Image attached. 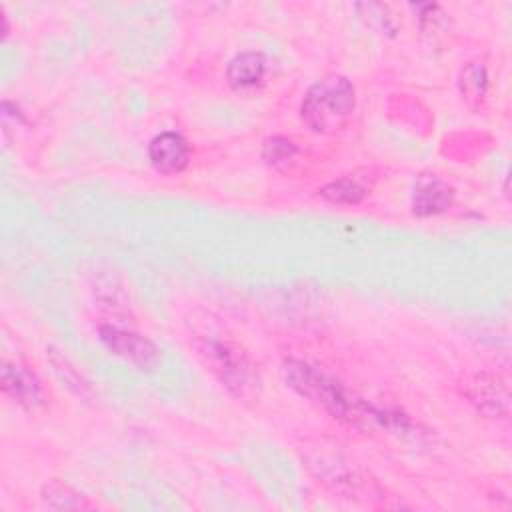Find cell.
<instances>
[{
    "instance_id": "5",
    "label": "cell",
    "mask_w": 512,
    "mask_h": 512,
    "mask_svg": "<svg viewBox=\"0 0 512 512\" xmlns=\"http://www.w3.org/2000/svg\"><path fill=\"white\" fill-rule=\"evenodd\" d=\"M462 390L478 414L486 418H506L510 414V390L498 374L476 372L464 380Z\"/></svg>"
},
{
    "instance_id": "10",
    "label": "cell",
    "mask_w": 512,
    "mask_h": 512,
    "mask_svg": "<svg viewBox=\"0 0 512 512\" xmlns=\"http://www.w3.org/2000/svg\"><path fill=\"white\" fill-rule=\"evenodd\" d=\"M264 74H266V58L260 52H242L234 56L226 68L228 84L238 90L260 84Z\"/></svg>"
},
{
    "instance_id": "9",
    "label": "cell",
    "mask_w": 512,
    "mask_h": 512,
    "mask_svg": "<svg viewBox=\"0 0 512 512\" xmlns=\"http://www.w3.org/2000/svg\"><path fill=\"white\" fill-rule=\"evenodd\" d=\"M150 164L162 174H176L188 166L190 148L182 134L162 132L148 144Z\"/></svg>"
},
{
    "instance_id": "12",
    "label": "cell",
    "mask_w": 512,
    "mask_h": 512,
    "mask_svg": "<svg viewBox=\"0 0 512 512\" xmlns=\"http://www.w3.org/2000/svg\"><path fill=\"white\" fill-rule=\"evenodd\" d=\"M368 190H370V186L366 184L364 176L346 174V176L326 184L320 190V196H324L326 200H330L334 204H358L368 194Z\"/></svg>"
},
{
    "instance_id": "15",
    "label": "cell",
    "mask_w": 512,
    "mask_h": 512,
    "mask_svg": "<svg viewBox=\"0 0 512 512\" xmlns=\"http://www.w3.org/2000/svg\"><path fill=\"white\" fill-rule=\"evenodd\" d=\"M296 152H298V148L294 146L292 140H288L284 136H272L264 142L262 158L272 168H286L288 164H292Z\"/></svg>"
},
{
    "instance_id": "8",
    "label": "cell",
    "mask_w": 512,
    "mask_h": 512,
    "mask_svg": "<svg viewBox=\"0 0 512 512\" xmlns=\"http://www.w3.org/2000/svg\"><path fill=\"white\" fill-rule=\"evenodd\" d=\"M454 202V188L434 174H422L414 182L412 212L420 218L446 212Z\"/></svg>"
},
{
    "instance_id": "7",
    "label": "cell",
    "mask_w": 512,
    "mask_h": 512,
    "mask_svg": "<svg viewBox=\"0 0 512 512\" xmlns=\"http://www.w3.org/2000/svg\"><path fill=\"white\" fill-rule=\"evenodd\" d=\"M0 384L8 398L28 412L40 410L46 404V392L34 372L16 362H4L0 370Z\"/></svg>"
},
{
    "instance_id": "1",
    "label": "cell",
    "mask_w": 512,
    "mask_h": 512,
    "mask_svg": "<svg viewBox=\"0 0 512 512\" xmlns=\"http://www.w3.org/2000/svg\"><path fill=\"white\" fill-rule=\"evenodd\" d=\"M284 380L302 398L310 400L334 420L352 426L356 430H374L378 426H392L394 418L374 408L356 392L348 390L336 378L324 374L316 366L302 360H286L282 366Z\"/></svg>"
},
{
    "instance_id": "13",
    "label": "cell",
    "mask_w": 512,
    "mask_h": 512,
    "mask_svg": "<svg viewBox=\"0 0 512 512\" xmlns=\"http://www.w3.org/2000/svg\"><path fill=\"white\" fill-rule=\"evenodd\" d=\"M42 500L46 506L56 508V510L92 508V504L88 502V498L84 494H80L78 490H74L70 484H66L62 480H50L42 488Z\"/></svg>"
},
{
    "instance_id": "6",
    "label": "cell",
    "mask_w": 512,
    "mask_h": 512,
    "mask_svg": "<svg viewBox=\"0 0 512 512\" xmlns=\"http://www.w3.org/2000/svg\"><path fill=\"white\" fill-rule=\"evenodd\" d=\"M102 344L118 358L138 366V368H152L158 364L160 360V350L156 348V344L132 330L114 326V324H106L100 326L98 330Z\"/></svg>"
},
{
    "instance_id": "3",
    "label": "cell",
    "mask_w": 512,
    "mask_h": 512,
    "mask_svg": "<svg viewBox=\"0 0 512 512\" xmlns=\"http://www.w3.org/2000/svg\"><path fill=\"white\" fill-rule=\"evenodd\" d=\"M356 92L352 82L340 74H328L316 80L300 106L304 124L318 134L342 130L354 114Z\"/></svg>"
},
{
    "instance_id": "11",
    "label": "cell",
    "mask_w": 512,
    "mask_h": 512,
    "mask_svg": "<svg viewBox=\"0 0 512 512\" xmlns=\"http://www.w3.org/2000/svg\"><path fill=\"white\" fill-rule=\"evenodd\" d=\"M458 90L470 110H478L488 94V72L482 62H468L460 70Z\"/></svg>"
},
{
    "instance_id": "4",
    "label": "cell",
    "mask_w": 512,
    "mask_h": 512,
    "mask_svg": "<svg viewBox=\"0 0 512 512\" xmlns=\"http://www.w3.org/2000/svg\"><path fill=\"white\" fill-rule=\"evenodd\" d=\"M306 462L310 470L336 492H342L348 498L360 496L362 492L370 494L366 476L340 452H322L314 448L310 454H306Z\"/></svg>"
},
{
    "instance_id": "2",
    "label": "cell",
    "mask_w": 512,
    "mask_h": 512,
    "mask_svg": "<svg viewBox=\"0 0 512 512\" xmlns=\"http://www.w3.org/2000/svg\"><path fill=\"white\" fill-rule=\"evenodd\" d=\"M194 348L204 366L236 400L256 402L260 398V372L242 346L218 336H198Z\"/></svg>"
},
{
    "instance_id": "14",
    "label": "cell",
    "mask_w": 512,
    "mask_h": 512,
    "mask_svg": "<svg viewBox=\"0 0 512 512\" xmlns=\"http://www.w3.org/2000/svg\"><path fill=\"white\" fill-rule=\"evenodd\" d=\"M48 360H50L56 376L64 382V386L68 390H72L80 398L92 396V388H90L88 380L78 372V368L68 360V356H64L62 352H58L54 348H48Z\"/></svg>"
}]
</instances>
